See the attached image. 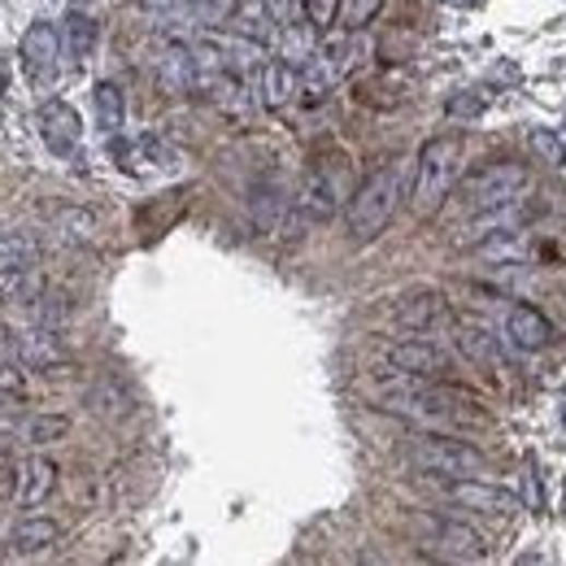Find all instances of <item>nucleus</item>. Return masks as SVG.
I'll list each match as a JSON object with an SVG mask.
<instances>
[{
  "instance_id": "1",
  "label": "nucleus",
  "mask_w": 566,
  "mask_h": 566,
  "mask_svg": "<svg viewBox=\"0 0 566 566\" xmlns=\"http://www.w3.org/2000/svg\"><path fill=\"white\" fill-rule=\"evenodd\" d=\"M410 175H414V162L410 157H388L375 175H366V184L349 197V210H344V223H349V236L357 245L375 240L401 210V201L410 197Z\"/></svg>"
},
{
  "instance_id": "2",
  "label": "nucleus",
  "mask_w": 566,
  "mask_h": 566,
  "mask_svg": "<svg viewBox=\"0 0 566 566\" xmlns=\"http://www.w3.org/2000/svg\"><path fill=\"white\" fill-rule=\"evenodd\" d=\"M458 175H462V140H458V135H436V140H427V144L418 149L414 175H410V205H414V214H418V219H432V214L449 201Z\"/></svg>"
},
{
  "instance_id": "3",
  "label": "nucleus",
  "mask_w": 566,
  "mask_h": 566,
  "mask_svg": "<svg viewBox=\"0 0 566 566\" xmlns=\"http://www.w3.org/2000/svg\"><path fill=\"white\" fill-rule=\"evenodd\" d=\"M370 392H375L379 410H388V414H401V418H414V423H427V427L453 423V401L440 388H432V379H423V375L388 370Z\"/></svg>"
},
{
  "instance_id": "4",
  "label": "nucleus",
  "mask_w": 566,
  "mask_h": 566,
  "mask_svg": "<svg viewBox=\"0 0 566 566\" xmlns=\"http://www.w3.org/2000/svg\"><path fill=\"white\" fill-rule=\"evenodd\" d=\"M528 184H532L528 166H519V162H493V166L467 175V184L458 188V197H462V210L467 214H484V210H502V205L523 201Z\"/></svg>"
},
{
  "instance_id": "5",
  "label": "nucleus",
  "mask_w": 566,
  "mask_h": 566,
  "mask_svg": "<svg viewBox=\"0 0 566 566\" xmlns=\"http://www.w3.org/2000/svg\"><path fill=\"white\" fill-rule=\"evenodd\" d=\"M405 458L418 467V471H432V475H449V480H471V475H488V462L480 449L462 445V440H449V436H414L405 445Z\"/></svg>"
},
{
  "instance_id": "6",
  "label": "nucleus",
  "mask_w": 566,
  "mask_h": 566,
  "mask_svg": "<svg viewBox=\"0 0 566 566\" xmlns=\"http://www.w3.org/2000/svg\"><path fill=\"white\" fill-rule=\"evenodd\" d=\"M61 31L52 22H31L17 39V61H22V74L35 92H52L61 83Z\"/></svg>"
},
{
  "instance_id": "7",
  "label": "nucleus",
  "mask_w": 566,
  "mask_h": 566,
  "mask_svg": "<svg viewBox=\"0 0 566 566\" xmlns=\"http://www.w3.org/2000/svg\"><path fill=\"white\" fill-rule=\"evenodd\" d=\"M340 201H344L340 170L318 166V170L305 175V184H300V192H296V201H292V223H296V227H322V223L335 219Z\"/></svg>"
},
{
  "instance_id": "8",
  "label": "nucleus",
  "mask_w": 566,
  "mask_h": 566,
  "mask_svg": "<svg viewBox=\"0 0 566 566\" xmlns=\"http://www.w3.org/2000/svg\"><path fill=\"white\" fill-rule=\"evenodd\" d=\"M445 497L471 515H488V519H510L523 510V502L510 493V488H497L488 484L484 475H471V480H449L445 484Z\"/></svg>"
},
{
  "instance_id": "9",
  "label": "nucleus",
  "mask_w": 566,
  "mask_h": 566,
  "mask_svg": "<svg viewBox=\"0 0 566 566\" xmlns=\"http://www.w3.org/2000/svg\"><path fill=\"white\" fill-rule=\"evenodd\" d=\"M39 140L48 144L52 157H74L83 144V118L74 114V105L66 101H44L39 105Z\"/></svg>"
},
{
  "instance_id": "10",
  "label": "nucleus",
  "mask_w": 566,
  "mask_h": 566,
  "mask_svg": "<svg viewBox=\"0 0 566 566\" xmlns=\"http://www.w3.org/2000/svg\"><path fill=\"white\" fill-rule=\"evenodd\" d=\"M384 362H388V370L423 375V379H440V375L449 370L445 349L432 344V340H401V344H392V349L384 353Z\"/></svg>"
},
{
  "instance_id": "11",
  "label": "nucleus",
  "mask_w": 566,
  "mask_h": 566,
  "mask_svg": "<svg viewBox=\"0 0 566 566\" xmlns=\"http://www.w3.org/2000/svg\"><path fill=\"white\" fill-rule=\"evenodd\" d=\"M153 74H157V87L170 92V96H184L197 87V74H192V44H162L157 57H153Z\"/></svg>"
},
{
  "instance_id": "12",
  "label": "nucleus",
  "mask_w": 566,
  "mask_h": 566,
  "mask_svg": "<svg viewBox=\"0 0 566 566\" xmlns=\"http://www.w3.org/2000/svg\"><path fill=\"white\" fill-rule=\"evenodd\" d=\"M506 335H510V344H515V349H523V353H541V349L554 340V322H550L536 305L515 300V305L506 309Z\"/></svg>"
},
{
  "instance_id": "13",
  "label": "nucleus",
  "mask_w": 566,
  "mask_h": 566,
  "mask_svg": "<svg viewBox=\"0 0 566 566\" xmlns=\"http://www.w3.org/2000/svg\"><path fill=\"white\" fill-rule=\"evenodd\" d=\"M227 22H232V35H245V39H253L262 48L275 44V35H280V17H275V9L267 0H232Z\"/></svg>"
},
{
  "instance_id": "14",
  "label": "nucleus",
  "mask_w": 566,
  "mask_h": 566,
  "mask_svg": "<svg viewBox=\"0 0 566 566\" xmlns=\"http://www.w3.org/2000/svg\"><path fill=\"white\" fill-rule=\"evenodd\" d=\"M52 488H57V467L48 462V458H26L22 467H17V475H13V497H17V506L22 510H35V506H44L48 497H52Z\"/></svg>"
},
{
  "instance_id": "15",
  "label": "nucleus",
  "mask_w": 566,
  "mask_h": 566,
  "mask_svg": "<svg viewBox=\"0 0 566 566\" xmlns=\"http://www.w3.org/2000/svg\"><path fill=\"white\" fill-rule=\"evenodd\" d=\"M296 92H300L296 70H292L283 57H267V61H262V70H258V79H253V96H258V105H267V109H283Z\"/></svg>"
},
{
  "instance_id": "16",
  "label": "nucleus",
  "mask_w": 566,
  "mask_h": 566,
  "mask_svg": "<svg viewBox=\"0 0 566 566\" xmlns=\"http://www.w3.org/2000/svg\"><path fill=\"white\" fill-rule=\"evenodd\" d=\"M397 322H401L405 331H414V335H427V331H436L440 322H449V305H445L440 292H414V296H405V300L397 305Z\"/></svg>"
},
{
  "instance_id": "17",
  "label": "nucleus",
  "mask_w": 566,
  "mask_h": 566,
  "mask_svg": "<svg viewBox=\"0 0 566 566\" xmlns=\"http://www.w3.org/2000/svg\"><path fill=\"white\" fill-rule=\"evenodd\" d=\"M427 528H432V541H436V550H440V554H449V558H462V563H480V558H488V545H484V536H480V532H471L467 523L432 519Z\"/></svg>"
},
{
  "instance_id": "18",
  "label": "nucleus",
  "mask_w": 566,
  "mask_h": 566,
  "mask_svg": "<svg viewBox=\"0 0 566 566\" xmlns=\"http://www.w3.org/2000/svg\"><path fill=\"white\" fill-rule=\"evenodd\" d=\"M453 344H458V353L467 362H475L484 370H497L502 366V344H497V335L484 322H458L453 327Z\"/></svg>"
},
{
  "instance_id": "19",
  "label": "nucleus",
  "mask_w": 566,
  "mask_h": 566,
  "mask_svg": "<svg viewBox=\"0 0 566 566\" xmlns=\"http://www.w3.org/2000/svg\"><path fill=\"white\" fill-rule=\"evenodd\" d=\"M13 357L22 362V366H52L57 357H61V344H57V331L52 327H26V331H17L13 335Z\"/></svg>"
},
{
  "instance_id": "20",
  "label": "nucleus",
  "mask_w": 566,
  "mask_h": 566,
  "mask_svg": "<svg viewBox=\"0 0 566 566\" xmlns=\"http://www.w3.org/2000/svg\"><path fill=\"white\" fill-rule=\"evenodd\" d=\"M57 536H61V528L52 523V519H44V515H26V519H17L13 523V532H9V550L13 554H44V550H52L57 545Z\"/></svg>"
},
{
  "instance_id": "21",
  "label": "nucleus",
  "mask_w": 566,
  "mask_h": 566,
  "mask_svg": "<svg viewBox=\"0 0 566 566\" xmlns=\"http://www.w3.org/2000/svg\"><path fill=\"white\" fill-rule=\"evenodd\" d=\"M61 52L70 57V61H87L92 52H96V17L92 13H83L79 4L66 13V22H61Z\"/></svg>"
},
{
  "instance_id": "22",
  "label": "nucleus",
  "mask_w": 566,
  "mask_h": 566,
  "mask_svg": "<svg viewBox=\"0 0 566 566\" xmlns=\"http://www.w3.org/2000/svg\"><path fill=\"white\" fill-rule=\"evenodd\" d=\"M92 109H96V127H101L105 135H118V131L127 127V96H122L118 83L101 79V83L92 87Z\"/></svg>"
},
{
  "instance_id": "23",
  "label": "nucleus",
  "mask_w": 566,
  "mask_h": 566,
  "mask_svg": "<svg viewBox=\"0 0 566 566\" xmlns=\"http://www.w3.org/2000/svg\"><path fill=\"white\" fill-rule=\"evenodd\" d=\"M510 227H519V201H515V205H502V210L471 214V223L462 227L458 245L471 249V245H480V240H488V236H497V232H510Z\"/></svg>"
},
{
  "instance_id": "24",
  "label": "nucleus",
  "mask_w": 566,
  "mask_h": 566,
  "mask_svg": "<svg viewBox=\"0 0 566 566\" xmlns=\"http://www.w3.org/2000/svg\"><path fill=\"white\" fill-rule=\"evenodd\" d=\"M39 262V245L31 232H0V275H17V271H31Z\"/></svg>"
},
{
  "instance_id": "25",
  "label": "nucleus",
  "mask_w": 566,
  "mask_h": 566,
  "mask_svg": "<svg viewBox=\"0 0 566 566\" xmlns=\"http://www.w3.org/2000/svg\"><path fill=\"white\" fill-rule=\"evenodd\" d=\"M475 249H480V258L506 267V262H523L528 258V236H523V227H510V232H497V236L480 240Z\"/></svg>"
},
{
  "instance_id": "26",
  "label": "nucleus",
  "mask_w": 566,
  "mask_h": 566,
  "mask_svg": "<svg viewBox=\"0 0 566 566\" xmlns=\"http://www.w3.org/2000/svg\"><path fill=\"white\" fill-rule=\"evenodd\" d=\"M283 214H287V197H283L280 188H258V197H253V223L262 227V232H275L283 223Z\"/></svg>"
},
{
  "instance_id": "27",
  "label": "nucleus",
  "mask_w": 566,
  "mask_h": 566,
  "mask_svg": "<svg viewBox=\"0 0 566 566\" xmlns=\"http://www.w3.org/2000/svg\"><path fill=\"white\" fill-rule=\"evenodd\" d=\"M66 432H70V418L66 414H35L31 423H26V445H35V449H44V445H57V440H66Z\"/></svg>"
},
{
  "instance_id": "28",
  "label": "nucleus",
  "mask_w": 566,
  "mask_h": 566,
  "mask_svg": "<svg viewBox=\"0 0 566 566\" xmlns=\"http://www.w3.org/2000/svg\"><path fill=\"white\" fill-rule=\"evenodd\" d=\"M379 9H384V0H340L335 4V26L340 31H362Z\"/></svg>"
},
{
  "instance_id": "29",
  "label": "nucleus",
  "mask_w": 566,
  "mask_h": 566,
  "mask_svg": "<svg viewBox=\"0 0 566 566\" xmlns=\"http://www.w3.org/2000/svg\"><path fill=\"white\" fill-rule=\"evenodd\" d=\"M528 144L541 153V162L545 166H554V170H563L566 166V144H563V135H554V131H545V127H536L532 135H528Z\"/></svg>"
},
{
  "instance_id": "30",
  "label": "nucleus",
  "mask_w": 566,
  "mask_h": 566,
  "mask_svg": "<svg viewBox=\"0 0 566 566\" xmlns=\"http://www.w3.org/2000/svg\"><path fill=\"white\" fill-rule=\"evenodd\" d=\"M144 13H157V17H184L192 9H201L197 0H135Z\"/></svg>"
},
{
  "instance_id": "31",
  "label": "nucleus",
  "mask_w": 566,
  "mask_h": 566,
  "mask_svg": "<svg viewBox=\"0 0 566 566\" xmlns=\"http://www.w3.org/2000/svg\"><path fill=\"white\" fill-rule=\"evenodd\" d=\"M484 96L480 92H462V96H453L445 109H449V118H475V114H484Z\"/></svg>"
},
{
  "instance_id": "32",
  "label": "nucleus",
  "mask_w": 566,
  "mask_h": 566,
  "mask_svg": "<svg viewBox=\"0 0 566 566\" xmlns=\"http://www.w3.org/2000/svg\"><path fill=\"white\" fill-rule=\"evenodd\" d=\"M92 214H83V210H66V236L70 240H87L92 236Z\"/></svg>"
},
{
  "instance_id": "33",
  "label": "nucleus",
  "mask_w": 566,
  "mask_h": 566,
  "mask_svg": "<svg viewBox=\"0 0 566 566\" xmlns=\"http://www.w3.org/2000/svg\"><path fill=\"white\" fill-rule=\"evenodd\" d=\"M26 388V375L17 370V357H0V392H22Z\"/></svg>"
},
{
  "instance_id": "34",
  "label": "nucleus",
  "mask_w": 566,
  "mask_h": 566,
  "mask_svg": "<svg viewBox=\"0 0 566 566\" xmlns=\"http://www.w3.org/2000/svg\"><path fill=\"white\" fill-rule=\"evenodd\" d=\"M528 510H545V497H541V480H536V462H528Z\"/></svg>"
},
{
  "instance_id": "35",
  "label": "nucleus",
  "mask_w": 566,
  "mask_h": 566,
  "mask_svg": "<svg viewBox=\"0 0 566 566\" xmlns=\"http://www.w3.org/2000/svg\"><path fill=\"white\" fill-rule=\"evenodd\" d=\"M445 4H453V9H475L480 0H445Z\"/></svg>"
},
{
  "instance_id": "36",
  "label": "nucleus",
  "mask_w": 566,
  "mask_h": 566,
  "mask_svg": "<svg viewBox=\"0 0 566 566\" xmlns=\"http://www.w3.org/2000/svg\"><path fill=\"white\" fill-rule=\"evenodd\" d=\"M70 4H79V9H87V4H92V0H70Z\"/></svg>"
},
{
  "instance_id": "37",
  "label": "nucleus",
  "mask_w": 566,
  "mask_h": 566,
  "mask_svg": "<svg viewBox=\"0 0 566 566\" xmlns=\"http://www.w3.org/2000/svg\"><path fill=\"white\" fill-rule=\"evenodd\" d=\"M563 423H566V401H563Z\"/></svg>"
}]
</instances>
